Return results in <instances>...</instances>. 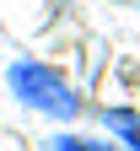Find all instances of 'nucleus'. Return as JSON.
Instances as JSON below:
<instances>
[{"instance_id": "obj_1", "label": "nucleus", "mask_w": 140, "mask_h": 151, "mask_svg": "<svg viewBox=\"0 0 140 151\" xmlns=\"http://www.w3.org/2000/svg\"><path fill=\"white\" fill-rule=\"evenodd\" d=\"M6 86H11V97L22 108L43 113V119H75V113H81V97L70 92V81L59 70L38 65V60H16L6 70Z\"/></svg>"}, {"instance_id": "obj_2", "label": "nucleus", "mask_w": 140, "mask_h": 151, "mask_svg": "<svg viewBox=\"0 0 140 151\" xmlns=\"http://www.w3.org/2000/svg\"><path fill=\"white\" fill-rule=\"evenodd\" d=\"M103 124H108V135H113L118 151H140V113L135 108H108Z\"/></svg>"}, {"instance_id": "obj_3", "label": "nucleus", "mask_w": 140, "mask_h": 151, "mask_svg": "<svg viewBox=\"0 0 140 151\" xmlns=\"http://www.w3.org/2000/svg\"><path fill=\"white\" fill-rule=\"evenodd\" d=\"M49 151H118L113 140H92V135H54Z\"/></svg>"}]
</instances>
